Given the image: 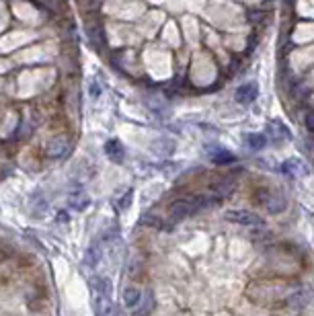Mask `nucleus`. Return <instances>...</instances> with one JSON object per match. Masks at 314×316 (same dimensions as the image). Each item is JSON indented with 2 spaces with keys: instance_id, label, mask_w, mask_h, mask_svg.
<instances>
[{
  "instance_id": "1",
  "label": "nucleus",
  "mask_w": 314,
  "mask_h": 316,
  "mask_svg": "<svg viewBox=\"0 0 314 316\" xmlns=\"http://www.w3.org/2000/svg\"><path fill=\"white\" fill-rule=\"evenodd\" d=\"M226 220L242 224V226H261L263 224V220H261L257 214L246 212V209H230V212H226Z\"/></svg>"
},
{
  "instance_id": "2",
  "label": "nucleus",
  "mask_w": 314,
  "mask_h": 316,
  "mask_svg": "<svg viewBox=\"0 0 314 316\" xmlns=\"http://www.w3.org/2000/svg\"><path fill=\"white\" fill-rule=\"evenodd\" d=\"M45 152L47 156L51 158H62L70 152V140L66 136H56V138H51L47 144H45Z\"/></svg>"
},
{
  "instance_id": "3",
  "label": "nucleus",
  "mask_w": 314,
  "mask_h": 316,
  "mask_svg": "<svg viewBox=\"0 0 314 316\" xmlns=\"http://www.w3.org/2000/svg\"><path fill=\"white\" fill-rule=\"evenodd\" d=\"M195 212V207H193V199H181V201H175L169 209V218L171 222H183L189 214Z\"/></svg>"
},
{
  "instance_id": "4",
  "label": "nucleus",
  "mask_w": 314,
  "mask_h": 316,
  "mask_svg": "<svg viewBox=\"0 0 314 316\" xmlns=\"http://www.w3.org/2000/svg\"><path fill=\"white\" fill-rule=\"evenodd\" d=\"M257 94H259V86H257L255 82H246V84H242V86L236 88L234 99H236V103H240V105H248V103H253V101L257 99Z\"/></svg>"
},
{
  "instance_id": "5",
  "label": "nucleus",
  "mask_w": 314,
  "mask_h": 316,
  "mask_svg": "<svg viewBox=\"0 0 314 316\" xmlns=\"http://www.w3.org/2000/svg\"><path fill=\"white\" fill-rule=\"evenodd\" d=\"M281 173L286 177H292V179H298V177H304L308 173L306 165L302 161H298V158H290V161H286L281 165Z\"/></svg>"
},
{
  "instance_id": "6",
  "label": "nucleus",
  "mask_w": 314,
  "mask_h": 316,
  "mask_svg": "<svg viewBox=\"0 0 314 316\" xmlns=\"http://www.w3.org/2000/svg\"><path fill=\"white\" fill-rule=\"evenodd\" d=\"M310 298H312V294H310L308 290H298V292H294V294L288 298V306L294 308V310H302L304 306L310 304Z\"/></svg>"
},
{
  "instance_id": "7",
  "label": "nucleus",
  "mask_w": 314,
  "mask_h": 316,
  "mask_svg": "<svg viewBox=\"0 0 314 316\" xmlns=\"http://www.w3.org/2000/svg\"><path fill=\"white\" fill-rule=\"evenodd\" d=\"M105 152H107V156L113 163H123V158H125V150H123L119 140H109L105 144Z\"/></svg>"
},
{
  "instance_id": "8",
  "label": "nucleus",
  "mask_w": 314,
  "mask_h": 316,
  "mask_svg": "<svg viewBox=\"0 0 314 316\" xmlns=\"http://www.w3.org/2000/svg\"><path fill=\"white\" fill-rule=\"evenodd\" d=\"M86 31H88V37H90V43H92V47L101 49V47H103V43H105V33H103L101 25H99V23H95V25H88V27H86Z\"/></svg>"
},
{
  "instance_id": "9",
  "label": "nucleus",
  "mask_w": 314,
  "mask_h": 316,
  "mask_svg": "<svg viewBox=\"0 0 314 316\" xmlns=\"http://www.w3.org/2000/svg\"><path fill=\"white\" fill-rule=\"evenodd\" d=\"M140 300H142V292H140V290H136V288H125V292H123V304H125L128 308H136V306L140 304Z\"/></svg>"
},
{
  "instance_id": "10",
  "label": "nucleus",
  "mask_w": 314,
  "mask_h": 316,
  "mask_svg": "<svg viewBox=\"0 0 314 316\" xmlns=\"http://www.w3.org/2000/svg\"><path fill=\"white\" fill-rule=\"evenodd\" d=\"M212 161H214V165H234L236 156L232 152H228V150H218V152L212 154Z\"/></svg>"
},
{
  "instance_id": "11",
  "label": "nucleus",
  "mask_w": 314,
  "mask_h": 316,
  "mask_svg": "<svg viewBox=\"0 0 314 316\" xmlns=\"http://www.w3.org/2000/svg\"><path fill=\"white\" fill-rule=\"evenodd\" d=\"M265 205H267V209L271 214H279V212H284V209H286L288 203H286V199L281 195H277V197H267Z\"/></svg>"
},
{
  "instance_id": "12",
  "label": "nucleus",
  "mask_w": 314,
  "mask_h": 316,
  "mask_svg": "<svg viewBox=\"0 0 314 316\" xmlns=\"http://www.w3.org/2000/svg\"><path fill=\"white\" fill-rule=\"evenodd\" d=\"M246 144H248L253 150H261V148H265L267 138H265L263 134H248V136H246Z\"/></svg>"
},
{
  "instance_id": "13",
  "label": "nucleus",
  "mask_w": 314,
  "mask_h": 316,
  "mask_svg": "<svg viewBox=\"0 0 314 316\" xmlns=\"http://www.w3.org/2000/svg\"><path fill=\"white\" fill-rule=\"evenodd\" d=\"M99 257H101V250H99V246H90V248L86 250V257H84V261H86V265L95 267V265H97V263H99Z\"/></svg>"
},
{
  "instance_id": "14",
  "label": "nucleus",
  "mask_w": 314,
  "mask_h": 316,
  "mask_svg": "<svg viewBox=\"0 0 314 316\" xmlns=\"http://www.w3.org/2000/svg\"><path fill=\"white\" fill-rule=\"evenodd\" d=\"M70 205H72V207H76V209H84V207L88 205V197H86L84 193H80V195H76V193H74V195L70 197Z\"/></svg>"
},
{
  "instance_id": "15",
  "label": "nucleus",
  "mask_w": 314,
  "mask_h": 316,
  "mask_svg": "<svg viewBox=\"0 0 314 316\" xmlns=\"http://www.w3.org/2000/svg\"><path fill=\"white\" fill-rule=\"evenodd\" d=\"M304 123H306V130H308L310 134H314V113H308Z\"/></svg>"
},
{
  "instance_id": "16",
  "label": "nucleus",
  "mask_w": 314,
  "mask_h": 316,
  "mask_svg": "<svg viewBox=\"0 0 314 316\" xmlns=\"http://www.w3.org/2000/svg\"><path fill=\"white\" fill-rule=\"evenodd\" d=\"M144 222H146V224H152V226H159V228L163 226V224H161V220H154V216H152V214H146V216H144Z\"/></svg>"
},
{
  "instance_id": "17",
  "label": "nucleus",
  "mask_w": 314,
  "mask_h": 316,
  "mask_svg": "<svg viewBox=\"0 0 314 316\" xmlns=\"http://www.w3.org/2000/svg\"><path fill=\"white\" fill-rule=\"evenodd\" d=\"M132 195H134V191H128V195H123V199H121V203H119V207H121V209L130 207V199H132Z\"/></svg>"
},
{
  "instance_id": "18",
  "label": "nucleus",
  "mask_w": 314,
  "mask_h": 316,
  "mask_svg": "<svg viewBox=\"0 0 314 316\" xmlns=\"http://www.w3.org/2000/svg\"><path fill=\"white\" fill-rule=\"evenodd\" d=\"M99 94H101V88H99V84H97V82H92V84H90V97H92V99H97Z\"/></svg>"
},
{
  "instance_id": "19",
  "label": "nucleus",
  "mask_w": 314,
  "mask_h": 316,
  "mask_svg": "<svg viewBox=\"0 0 314 316\" xmlns=\"http://www.w3.org/2000/svg\"><path fill=\"white\" fill-rule=\"evenodd\" d=\"M41 3H45V5L51 7V9H58V3H60V0H41Z\"/></svg>"
}]
</instances>
